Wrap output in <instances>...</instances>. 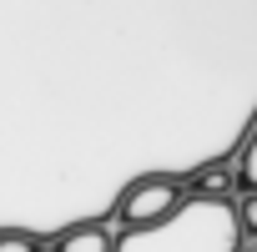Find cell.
Listing matches in <instances>:
<instances>
[{
	"instance_id": "6da1fadb",
	"label": "cell",
	"mask_w": 257,
	"mask_h": 252,
	"mask_svg": "<svg viewBox=\"0 0 257 252\" xmlns=\"http://www.w3.org/2000/svg\"><path fill=\"white\" fill-rule=\"evenodd\" d=\"M116 252H242V232L227 197H187L167 222L121 232Z\"/></svg>"
},
{
	"instance_id": "7a4b0ae2",
	"label": "cell",
	"mask_w": 257,
	"mask_h": 252,
	"mask_svg": "<svg viewBox=\"0 0 257 252\" xmlns=\"http://www.w3.org/2000/svg\"><path fill=\"white\" fill-rule=\"evenodd\" d=\"M182 202H187L182 177L147 172V177H137V182H126V192L116 197V222H121V232H142V227L167 222Z\"/></svg>"
},
{
	"instance_id": "3957f363",
	"label": "cell",
	"mask_w": 257,
	"mask_h": 252,
	"mask_svg": "<svg viewBox=\"0 0 257 252\" xmlns=\"http://www.w3.org/2000/svg\"><path fill=\"white\" fill-rule=\"evenodd\" d=\"M56 252H116V237L106 222H81L56 242Z\"/></svg>"
},
{
	"instance_id": "277c9868",
	"label": "cell",
	"mask_w": 257,
	"mask_h": 252,
	"mask_svg": "<svg viewBox=\"0 0 257 252\" xmlns=\"http://www.w3.org/2000/svg\"><path fill=\"white\" fill-rule=\"evenodd\" d=\"M182 187H187V197H227V187H232V167H202V172L187 177Z\"/></svg>"
},
{
	"instance_id": "5b68a950",
	"label": "cell",
	"mask_w": 257,
	"mask_h": 252,
	"mask_svg": "<svg viewBox=\"0 0 257 252\" xmlns=\"http://www.w3.org/2000/svg\"><path fill=\"white\" fill-rule=\"evenodd\" d=\"M232 212H237V232L242 237H257V192H242L232 202Z\"/></svg>"
},
{
	"instance_id": "8992f818",
	"label": "cell",
	"mask_w": 257,
	"mask_h": 252,
	"mask_svg": "<svg viewBox=\"0 0 257 252\" xmlns=\"http://www.w3.org/2000/svg\"><path fill=\"white\" fill-rule=\"evenodd\" d=\"M237 177H242V187H247V192H257V126H252V137H247V147H242Z\"/></svg>"
},
{
	"instance_id": "52a82bcc",
	"label": "cell",
	"mask_w": 257,
	"mask_h": 252,
	"mask_svg": "<svg viewBox=\"0 0 257 252\" xmlns=\"http://www.w3.org/2000/svg\"><path fill=\"white\" fill-rule=\"evenodd\" d=\"M0 252H41V242L31 232H0Z\"/></svg>"
},
{
	"instance_id": "ba28073f",
	"label": "cell",
	"mask_w": 257,
	"mask_h": 252,
	"mask_svg": "<svg viewBox=\"0 0 257 252\" xmlns=\"http://www.w3.org/2000/svg\"><path fill=\"white\" fill-rule=\"evenodd\" d=\"M252 252H257V247H252Z\"/></svg>"
}]
</instances>
